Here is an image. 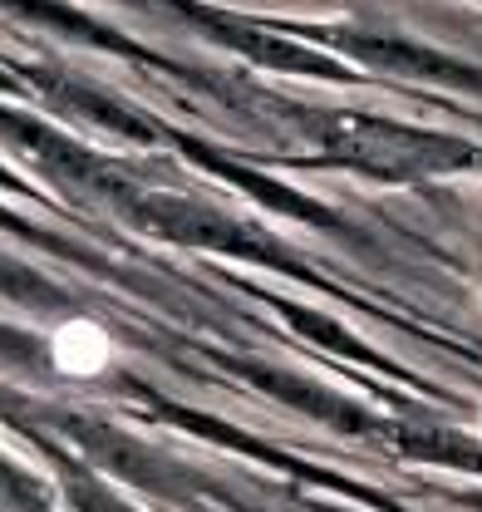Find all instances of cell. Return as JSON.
Listing matches in <instances>:
<instances>
[{
    "label": "cell",
    "instance_id": "obj_1",
    "mask_svg": "<svg viewBox=\"0 0 482 512\" xmlns=\"http://www.w3.org/2000/svg\"><path fill=\"white\" fill-rule=\"evenodd\" d=\"M50 365L69 380H94L114 365V335L99 320H64L50 335Z\"/></svg>",
    "mask_w": 482,
    "mask_h": 512
},
{
    "label": "cell",
    "instance_id": "obj_2",
    "mask_svg": "<svg viewBox=\"0 0 482 512\" xmlns=\"http://www.w3.org/2000/svg\"><path fill=\"white\" fill-rule=\"evenodd\" d=\"M478 439H482V409H478Z\"/></svg>",
    "mask_w": 482,
    "mask_h": 512
}]
</instances>
